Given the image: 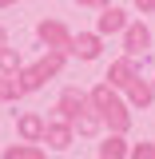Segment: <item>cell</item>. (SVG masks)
Returning a JSON list of instances; mask_svg holds the SVG:
<instances>
[{
    "label": "cell",
    "instance_id": "6da1fadb",
    "mask_svg": "<svg viewBox=\"0 0 155 159\" xmlns=\"http://www.w3.org/2000/svg\"><path fill=\"white\" fill-rule=\"evenodd\" d=\"M119 24H123V12H116V8H112V12L103 16V32H112V28H119Z\"/></svg>",
    "mask_w": 155,
    "mask_h": 159
},
{
    "label": "cell",
    "instance_id": "7a4b0ae2",
    "mask_svg": "<svg viewBox=\"0 0 155 159\" xmlns=\"http://www.w3.org/2000/svg\"><path fill=\"white\" fill-rule=\"evenodd\" d=\"M76 52H80V56H96V40H92V36H84V40L76 44Z\"/></svg>",
    "mask_w": 155,
    "mask_h": 159
},
{
    "label": "cell",
    "instance_id": "3957f363",
    "mask_svg": "<svg viewBox=\"0 0 155 159\" xmlns=\"http://www.w3.org/2000/svg\"><path fill=\"white\" fill-rule=\"evenodd\" d=\"M127 44H131V52H139V48L147 44V32H143V28H135V32H131V40H127Z\"/></svg>",
    "mask_w": 155,
    "mask_h": 159
},
{
    "label": "cell",
    "instance_id": "277c9868",
    "mask_svg": "<svg viewBox=\"0 0 155 159\" xmlns=\"http://www.w3.org/2000/svg\"><path fill=\"white\" fill-rule=\"evenodd\" d=\"M119 151H123V147H119L116 139H112V143H107V147H103V155H107V159H119Z\"/></svg>",
    "mask_w": 155,
    "mask_h": 159
},
{
    "label": "cell",
    "instance_id": "5b68a950",
    "mask_svg": "<svg viewBox=\"0 0 155 159\" xmlns=\"http://www.w3.org/2000/svg\"><path fill=\"white\" fill-rule=\"evenodd\" d=\"M139 4H143V8H155V0H139Z\"/></svg>",
    "mask_w": 155,
    "mask_h": 159
}]
</instances>
